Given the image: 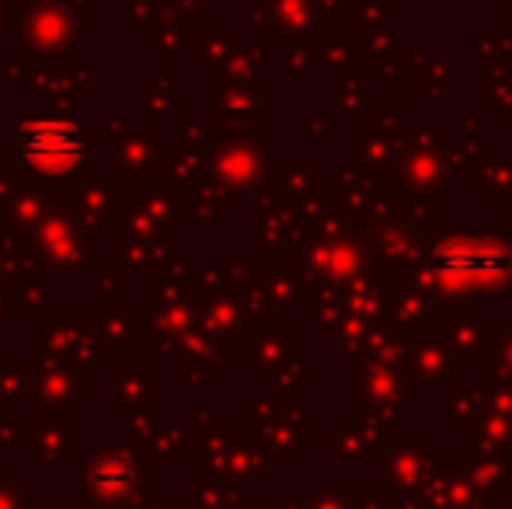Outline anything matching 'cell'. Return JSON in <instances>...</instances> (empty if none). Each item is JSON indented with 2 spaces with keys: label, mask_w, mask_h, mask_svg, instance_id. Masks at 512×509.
Returning <instances> with one entry per match:
<instances>
[{
  "label": "cell",
  "mask_w": 512,
  "mask_h": 509,
  "mask_svg": "<svg viewBox=\"0 0 512 509\" xmlns=\"http://www.w3.org/2000/svg\"><path fill=\"white\" fill-rule=\"evenodd\" d=\"M21 147H25V157L35 164L39 171H63L74 164V157L81 154V136L70 123H32L21 136Z\"/></svg>",
  "instance_id": "6da1fadb"
}]
</instances>
